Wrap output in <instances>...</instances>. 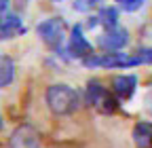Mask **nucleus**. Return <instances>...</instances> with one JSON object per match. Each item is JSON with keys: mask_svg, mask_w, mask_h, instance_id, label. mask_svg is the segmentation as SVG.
Wrapping results in <instances>:
<instances>
[{"mask_svg": "<svg viewBox=\"0 0 152 148\" xmlns=\"http://www.w3.org/2000/svg\"><path fill=\"white\" fill-rule=\"evenodd\" d=\"M47 106L53 114L57 116H68L74 114L80 106V95L76 93V89H72L70 85H51L47 89Z\"/></svg>", "mask_w": 152, "mask_h": 148, "instance_id": "obj_1", "label": "nucleus"}, {"mask_svg": "<svg viewBox=\"0 0 152 148\" xmlns=\"http://www.w3.org/2000/svg\"><path fill=\"white\" fill-rule=\"evenodd\" d=\"M85 100L89 106H93L102 114H112L118 106V97L114 93H110L99 81H89L87 91H85Z\"/></svg>", "mask_w": 152, "mask_h": 148, "instance_id": "obj_2", "label": "nucleus"}, {"mask_svg": "<svg viewBox=\"0 0 152 148\" xmlns=\"http://www.w3.org/2000/svg\"><path fill=\"white\" fill-rule=\"evenodd\" d=\"M36 32H38L40 40L47 47H51V49L57 51L64 45V38H66V23H64V19H59V17H51V19L38 23Z\"/></svg>", "mask_w": 152, "mask_h": 148, "instance_id": "obj_3", "label": "nucleus"}, {"mask_svg": "<svg viewBox=\"0 0 152 148\" xmlns=\"http://www.w3.org/2000/svg\"><path fill=\"white\" fill-rule=\"evenodd\" d=\"M9 148H40V133L32 125H19L9 138Z\"/></svg>", "mask_w": 152, "mask_h": 148, "instance_id": "obj_4", "label": "nucleus"}, {"mask_svg": "<svg viewBox=\"0 0 152 148\" xmlns=\"http://www.w3.org/2000/svg\"><path fill=\"white\" fill-rule=\"evenodd\" d=\"M97 45L108 51V53H114V51H121L129 45V32L125 28H112V30H106L99 38H97Z\"/></svg>", "mask_w": 152, "mask_h": 148, "instance_id": "obj_5", "label": "nucleus"}, {"mask_svg": "<svg viewBox=\"0 0 152 148\" xmlns=\"http://www.w3.org/2000/svg\"><path fill=\"white\" fill-rule=\"evenodd\" d=\"M68 53L76 59H85L89 55H93V47L91 42L83 36V28L80 26H74L72 34H70V42H68Z\"/></svg>", "mask_w": 152, "mask_h": 148, "instance_id": "obj_6", "label": "nucleus"}, {"mask_svg": "<svg viewBox=\"0 0 152 148\" xmlns=\"http://www.w3.org/2000/svg\"><path fill=\"white\" fill-rule=\"evenodd\" d=\"M135 87H137V78L133 74H121L112 81V93L118 100H129L135 91Z\"/></svg>", "mask_w": 152, "mask_h": 148, "instance_id": "obj_7", "label": "nucleus"}, {"mask_svg": "<svg viewBox=\"0 0 152 148\" xmlns=\"http://www.w3.org/2000/svg\"><path fill=\"white\" fill-rule=\"evenodd\" d=\"M133 142L137 148H152V123L142 121L133 127Z\"/></svg>", "mask_w": 152, "mask_h": 148, "instance_id": "obj_8", "label": "nucleus"}, {"mask_svg": "<svg viewBox=\"0 0 152 148\" xmlns=\"http://www.w3.org/2000/svg\"><path fill=\"white\" fill-rule=\"evenodd\" d=\"M23 32V23L17 15H9L2 19V26H0V36L2 38H13V36H19Z\"/></svg>", "mask_w": 152, "mask_h": 148, "instance_id": "obj_9", "label": "nucleus"}, {"mask_svg": "<svg viewBox=\"0 0 152 148\" xmlns=\"http://www.w3.org/2000/svg\"><path fill=\"white\" fill-rule=\"evenodd\" d=\"M15 78V64L9 55H0V89H4Z\"/></svg>", "mask_w": 152, "mask_h": 148, "instance_id": "obj_10", "label": "nucleus"}, {"mask_svg": "<svg viewBox=\"0 0 152 148\" xmlns=\"http://www.w3.org/2000/svg\"><path fill=\"white\" fill-rule=\"evenodd\" d=\"M97 21H99L106 30L116 28V21H118V11H116V9H112V7L102 9V11H99V17H97Z\"/></svg>", "mask_w": 152, "mask_h": 148, "instance_id": "obj_11", "label": "nucleus"}, {"mask_svg": "<svg viewBox=\"0 0 152 148\" xmlns=\"http://www.w3.org/2000/svg\"><path fill=\"white\" fill-rule=\"evenodd\" d=\"M116 4L123 11H127V13H133V11H137V9L144 7V0H116Z\"/></svg>", "mask_w": 152, "mask_h": 148, "instance_id": "obj_12", "label": "nucleus"}, {"mask_svg": "<svg viewBox=\"0 0 152 148\" xmlns=\"http://www.w3.org/2000/svg\"><path fill=\"white\" fill-rule=\"evenodd\" d=\"M91 7H95V0H76V4H74L76 11H89Z\"/></svg>", "mask_w": 152, "mask_h": 148, "instance_id": "obj_13", "label": "nucleus"}, {"mask_svg": "<svg viewBox=\"0 0 152 148\" xmlns=\"http://www.w3.org/2000/svg\"><path fill=\"white\" fill-rule=\"evenodd\" d=\"M146 108H148V112L152 114V91H148V95H146Z\"/></svg>", "mask_w": 152, "mask_h": 148, "instance_id": "obj_14", "label": "nucleus"}, {"mask_svg": "<svg viewBox=\"0 0 152 148\" xmlns=\"http://www.w3.org/2000/svg\"><path fill=\"white\" fill-rule=\"evenodd\" d=\"M7 7H9V0H0V13H4Z\"/></svg>", "mask_w": 152, "mask_h": 148, "instance_id": "obj_15", "label": "nucleus"}, {"mask_svg": "<svg viewBox=\"0 0 152 148\" xmlns=\"http://www.w3.org/2000/svg\"><path fill=\"white\" fill-rule=\"evenodd\" d=\"M0 129H2V116H0Z\"/></svg>", "mask_w": 152, "mask_h": 148, "instance_id": "obj_16", "label": "nucleus"}, {"mask_svg": "<svg viewBox=\"0 0 152 148\" xmlns=\"http://www.w3.org/2000/svg\"><path fill=\"white\" fill-rule=\"evenodd\" d=\"M95 2H97V0H95Z\"/></svg>", "mask_w": 152, "mask_h": 148, "instance_id": "obj_17", "label": "nucleus"}]
</instances>
